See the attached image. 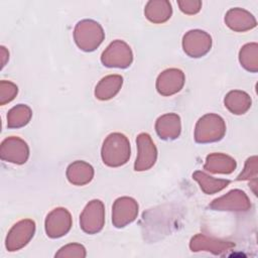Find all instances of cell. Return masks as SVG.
Returning <instances> with one entry per match:
<instances>
[{"mask_svg":"<svg viewBox=\"0 0 258 258\" xmlns=\"http://www.w3.org/2000/svg\"><path fill=\"white\" fill-rule=\"evenodd\" d=\"M130 156V145L127 138L119 133L107 137L102 148L104 163L109 166H120L127 162Z\"/></svg>","mask_w":258,"mask_h":258,"instance_id":"obj_1","label":"cell"},{"mask_svg":"<svg viewBox=\"0 0 258 258\" xmlns=\"http://www.w3.org/2000/svg\"><path fill=\"white\" fill-rule=\"evenodd\" d=\"M74 34L78 46L86 51L94 50L104 39L102 26L91 19L80 21L75 28Z\"/></svg>","mask_w":258,"mask_h":258,"instance_id":"obj_2","label":"cell"},{"mask_svg":"<svg viewBox=\"0 0 258 258\" xmlns=\"http://www.w3.org/2000/svg\"><path fill=\"white\" fill-rule=\"evenodd\" d=\"M224 120L215 114H209L201 118L196 127V140L200 143L220 140L225 134Z\"/></svg>","mask_w":258,"mask_h":258,"instance_id":"obj_3","label":"cell"},{"mask_svg":"<svg viewBox=\"0 0 258 258\" xmlns=\"http://www.w3.org/2000/svg\"><path fill=\"white\" fill-rule=\"evenodd\" d=\"M102 61L107 67L126 68L132 61L131 49L125 42L116 40L104 51Z\"/></svg>","mask_w":258,"mask_h":258,"instance_id":"obj_4","label":"cell"},{"mask_svg":"<svg viewBox=\"0 0 258 258\" xmlns=\"http://www.w3.org/2000/svg\"><path fill=\"white\" fill-rule=\"evenodd\" d=\"M212 44L211 36L202 30H190L183 37V49L191 57H200L206 54Z\"/></svg>","mask_w":258,"mask_h":258,"instance_id":"obj_5","label":"cell"},{"mask_svg":"<svg viewBox=\"0 0 258 258\" xmlns=\"http://www.w3.org/2000/svg\"><path fill=\"white\" fill-rule=\"evenodd\" d=\"M104 224V206L100 201H92L81 216V225L86 232H97Z\"/></svg>","mask_w":258,"mask_h":258,"instance_id":"obj_6","label":"cell"},{"mask_svg":"<svg viewBox=\"0 0 258 258\" xmlns=\"http://www.w3.org/2000/svg\"><path fill=\"white\" fill-rule=\"evenodd\" d=\"M138 157L135 162V170L150 168L156 159V148L148 134H140L137 138Z\"/></svg>","mask_w":258,"mask_h":258,"instance_id":"obj_7","label":"cell"},{"mask_svg":"<svg viewBox=\"0 0 258 258\" xmlns=\"http://www.w3.org/2000/svg\"><path fill=\"white\" fill-rule=\"evenodd\" d=\"M138 213V206L133 199H118L113 207V223L117 227H123L132 222Z\"/></svg>","mask_w":258,"mask_h":258,"instance_id":"obj_8","label":"cell"},{"mask_svg":"<svg viewBox=\"0 0 258 258\" xmlns=\"http://www.w3.org/2000/svg\"><path fill=\"white\" fill-rule=\"evenodd\" d=\"M211 207L224 211H246L250 208V202L244 191L234 189L226 196L215 200Z\"/></svg>","mask_w":258,"mask_h":258,"instance_id":"obj_9","label":"cell"},{"mask_svg":"<svg viewBox=\"0 0 258 258\" xmlns=\"http://www.w3.org/2000/svg\"><path fill=\"white\" fill-rule=\"evenodd\" d=\"M184 76L182 72L179 70L170 69L159 75L156 87L160 94L168 96L178 92L182 88Z\"/></svg>","mask_w":258,"mask_h":258,"instance_id":"obj_10","label":"cell"},{"mask_svg":"<svg viewBox=\"0 0 258 258\" xmlns=\"http://www.w3.org/2000/svg\"><path fill=\"white\" fill-rule=\"evenodd\" d=\"M1 156L5 160L20 164L25 162L28 157V147L19 138H8L2 144Z\"/></svg>","mask_w":258,"mask_h":258,"instance_id":"obj_11","label":"cell"},{"mask_svg":"<svg viewBox=\"0 0 258 258\" xmlns=\"http://www.w3.org/2000/svg\"><path fill=\"white\" fill-rule=\"evenodd\" d=\"M226 24L235 31H246L256 26L255 17L247 10L242 8H232L225 16Z\"/></svg>","mask_w":258,"mask_h":258,"instance_id":"obj_12","label":"cell"},{"mask_svg":"<svg viewBox=\"0 0 258 258\" xmlns=\"http://www.w3.org/2000/svg\"><path fill=\"white\" fill-rule=\"evenodd\" d=\"M45 225L49 236H61L71 227V215L66 209H55L47 216Z\"/></svg>","mask_w":258,"mask_h":258,"instance_id":"obj_13","label":"cell"},{"mask_svg":"<svg viewBox=\"0 0 258 258\" xmlns=\"http://www.w3.org/2000/svg\"><path fill=\"white\" fill-rule=\"evenodd\" d=\"M144 14L153 23L167 21L172 14V7L167 0H150L146 3Z\"/></svg>","mask_w":258,"mask_h":258,"instance_id":"obj_14","label":"cell"},{"mask_svg":"<svg viewBox=\"0 0 258 258\" xmlns=\"http://www.w3.org/2000/svg\"><path fill=\"white\" fill-rule=\"evenodd\" d=\"M156 131L163 139H174L179 135L180 122L175 114H167L160 117L156 122Z\"/></svg>","mask_w":258,"mask_h":258,"instance_id":"obj_15","label":"cell"},{"mask_svg":"<svg viewBox=\"0 0 258 258\" xmlns=\"http://www.w3.org/2000/svg\"><path fill=\"white\" fill-rule=\"evenodd\" d=\"M94 171L90 164L83 161H76L68 168L67 175L72 183L82 185L88 183L93 177Z\"/></svg>","mask_w":258,"mask_h":258,"instance_id":"obj_16","label":"cell"},{"mask_svg":"<svg viewBox=\"0 0 258 258\" xmlns=\"http://www.w3.org/2000/svg\"><path fill=\"white\" fill-rule=\"evenodd\" d=\"M236 167V162L230 156L215 153L211 154L207 158V163L205 168L212 172H219V173H230Z\"/></svg>","mask_w":258,"mask_h":258,"instance_id":"obj_17","label":"cell"},{"mask_svg":"<svg viewBox=\"0 0 258 258\" xmlns=\"http://www.w3.org/2000/svg\"><path fill=\"white\" fill-rule=\"evenodd\" d=\"M225 104L232 113L244 114L251 106V99L244 92L232 91L227 95Z\"/></svg>","mask_w":258,"mask_h":258,"instance_id":"obj_18","label":"cell"},{"mask_svg":"<svg viewBox=\"0 0 258 258\" xmlns=\"http://www.w3.org/2000/svg\"><path fill=\"white\" fill-rule=\"evenodd\" d=\"M122 85L120 76H108L104 78L96 88V97L101 100H108L114 97Z\"/></svg>","mask_w":258,"mask_h":258,"instance_id":"obj_19","label":"cell"},{"mask_svg":"<svg viewBox=\"0 0 258 258\" xmlns=\"http://www.w3.org/2000/svg\"><path fill=\"white\" fill-rule=\"evenodd\" d=\"M194 177L200 182L202 189L206 194H214L216 191H219L225 186H227V184L229 183V180L215 179L201 171H197L194 174Z\"/></svg>","mask_w":258,"mask_h":258,"instance_id":"obj_20","label":"cell"},{"mask_svg":"<svg viewBox=\"0 0 258 258\" xmlns=\"http://www.w3.org/2000/svg\"><path fill=\"white\" fill-rule=\"evenodd\" d=\"M240 61L242 66L250 71L257 72V44L248 43L240 51Z\"/></svg>","mask_w":258,"mask_h":258,"instance_id":"obj_21","label":"cell"},{"mask_svg":"<svg viewBox=\"0 0 258 258\" xmlns=\"http://www.w3.org/2000/svg\"><path fill=\"white\" fill-rule=\"evenodd\" d=\"M31 117L30 109L25 105L14 107L8 114L9 127H21L25 125Z\"/></svg>","mask_w":258,"mask_h":258,"instance_id":"obj_22","label":"cell"},{"mask_svg":"<svg viewBox=\"0 0 258 258\" xmlns=\"http://www.w3.org/2000/svg\"><path fill=\"white\" fill-rule=\"evenodd\" d=\"M177 5L179 9L185 14H196L202 8V1L200 0H178Z\"/></svg>","mask_w":258,"mask_h":258,"instance_id":"obj_23","label":"cell"},{"mask_svg":"<svg viewBox=\"0 0 258 258\" xmlns=\"http://www.w3.org/2000/svg\"><path fill=\"white\" fill-rule=\"evenodd\" d=\"M16 93H17V87H15L12 83H7V82L1 83V96H2L1 103L2 104L12 100Z\"/></svg>","mask_w":258,"mask_h":258,"instance_id":"obj_24","label":"cell"}]
</instances>
